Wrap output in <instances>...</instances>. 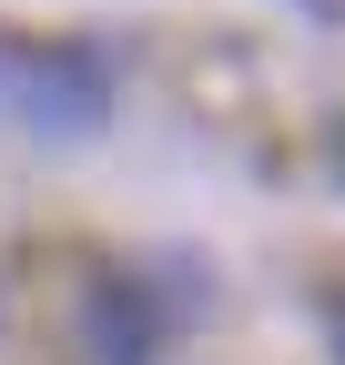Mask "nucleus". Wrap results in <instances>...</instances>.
<instances>
[{"instance_id":"39448f33","label":"nucleus","mask_w":345,"mask_h":365,"mask_svg":"<svg viewBox=\"0 0 345 365\" xmlns=\"http://www.w3.org/2000/svg\"><path fill=\"white\" fill-rule=\"evenodd\" d=\"M305 11H345V0H305Z\"/></svg>"},{"instance_id":"f257e3e1","label":"nucleus","mask_w":345,"mask_h":365,"mask_svg":"<svg viewBox=\"0 0 345 365\" xmlns=\"http://www.w3.org/2000/svg\"><path fill=\"white\" fill-rule=\"evenodd\" d=\"M0 81H11V102H21V122L41 132V143H81V132H102V112H112V61L92 51V41L11 51Z\"/></svg>"},{"instance_id":"7ed1b4c3","label":"nucleus","mask_w":345,"mask_h":365,"mask_svg":"<svg viewBox=\"0 0 345 365\" xmlns=\"http://www.w3.org/2000/svg\"><path fill=\"white\" fill-rule=\"evenodd\" d=\"M315 325H325V345H335V365H345V284L315 294Z\"/></svg>"},{"instance_id":"20e7f679","label":"nucleus","mask_w":345,"mask_h":365,"mask_svg":"<svg viewBox=\"0 0 345 365\" xmlns=\"http://www.w3.org/2000/svg\"><path fill=\"white\" fill-rule=\"evenodd\" d=\"M325 163H335V173H345V112H335V132H325Z\"/></svg>"},{"instance_id":"f03ea898","label":"nucleus","mask_w":345,"mask_h":365,"mask_svg":"<svg viewBox=\"0 0 345 365\" xmlns=\"http://www.w3.org/2000/svg\"><path fill=\"white\" fill-rule=\"evenodd\" d=\"M153 335H163L153 284H133V274H92V294H81V345H92V365H143Z\"/></svg>"}]
</instances>
